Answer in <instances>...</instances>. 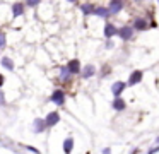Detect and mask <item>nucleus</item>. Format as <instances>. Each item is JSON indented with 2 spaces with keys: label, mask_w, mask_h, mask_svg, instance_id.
Wrapping results in <instances>:
<instances>
[{
  "label": "nucleus",
  "mask_w": 159,
  "mask_h": 154,
  "mask_svg": "<svg viewBox=\"0 0 159 154\" xmlns=\"http://www.w3.org/2000/svg\"><path fill=\"white\" fill-rule=\"evenodd\" d=\"M50 101L58 105V106L65 105V92H63L62 89H55V91L52 92V96H50Z\"/></svg>",
  "instance_id": "1"
},
{
  "label": "nucleus",
  "mask_w": 159,
  "mask_h": 154,
  "mask_svg": "<svg viewBox=\"0 0 159 154\" xmlns=\"http://www.w3.org/2000/svg\"><path fill=\"white\" fill-rule=\"evenodd\" d=\"M116 34L123 41H128V40H132V36H134V27H132V26H121L120 29H118Z\"/></svg>",
  "instance_id": "2"
},
{
  "label": "nucleus",
  "mask_w": 159,
  "mask_h": 154,
  "mask_svg": "<svg viewBox=\"0 0 159 154\" xmlns=\"http://www.w3.org/2000/svg\"><path fill=\"white\" fill-rule=\"evenodd\" d=\"M45 122V127L46 128H50V127H53V125H57V123L60 122V115L57 111H52V113H48L46 115V118L43 120Z\"/></svg>",
  "instance_id": "3"
},
{
  "label": "nucleus",
  "mask_w": 159,
  "mask_h": 154,
  "mask_svg": "<svg viewBox=\"0 0 159 154\" xmlns=\"http://www.w3.org/2000/svg\"><path fill=\"white\" fill-rule=\"evenodd\" d=\"M67 70H69V74H70V75H74V74H80V63H79V60H77V58L70 60L69 63H67Z\"/></svg>",
  "instance_id": "4"
},
{
  "label": "nucleus",
  "mask_w": 159,
  "mask_h": 154,
  "mask_svg": "<svg viewBox=\"0 0 159 154\" xmlns=\"http://www.w3.org/2000/svg\"><path fill=\"white\" fill-rule=\"evenodd\" d=\"M142 77H144V72H142V70H134L130 74V79H128V86L139 84V82L142 81Z\"/></svg>",
  "instance_id": "5"
},
{
  "label": "nucleus",
  "mask_w": 159,
  "mask_h": 154,
  "mask_svg": "<svg viewBox=\"0 0 159 154\" xmlns=\"http://www.w3.org/2000/svg\"><path fill=\"white\" fill-rule=\"evenodd\" d=\"M125 87H127V84H125V82H121V81H116L113 86H111V92H113V94L116 96V98H120V94L125 91Z\"/></svg>",
  "instance_id": "6"
},
{
  "label": "nucleus",
  "mask_w": 159,
  "mask_h": 154,
  "mask_svg": "<svg viewBox=\"0 0 159 154\" xmlns=\"http://www.w3.org/2000/svg\"><path fill=\"white\" fill-rule=\"evenodd\" d=\"M45 122H43V118H36L34 122H33V132H36V133H41V132H45Z\"/></svg>",
  "instance_id": "7"
},
{
  "label": "nucleus",
  "mask_w": 159,
  "mask_h": 154,
  "mask_svg": "<svg viewBox=\"0 0 159 154\" xmlns=\"http://www.w3.org/2000/svg\"><path fill=\"white\" fill-rule=\"evenodd\" d=\"M118 33V29L115 27V24H111V22H106V26H104V36L110 40V38H113L115 34Z\"/></svg>",
  "instance_id": "8"
},
{
  "label": "nucleus",
  "mask_w": 159,
  "mask_h": 154,
  "mask_svg": "<svg viewBox=\"0 0 159 154\" xmlns=\"http://www.w3.org/2000/svg\"><path fill=\"white\" fill-rule=\"evenodd\" d=\"M80 74H82L84 79H89V77H93V75L96 74V67L89 63V65H86V67L82 68V72H80Z\"/></svg>",
  "instance_id": "9"
},
{
  "label": "nucleus",
  "mask_w": 159,
  "mask_h": 154,
  "mask_svg": "<svg viewBox=\"0 0 159 154\" xmlns=\"http://www.w3.org/2000/svg\"><path fill=\"white\" fill-rule=\"evenodd\" d=\"M149 27V22L145 19H135V22H134V29H137V31H145Z\"/></svg>",
  "instance_id": "10"
},
{
  "label": "nucleus",
  "mask_w": 159,
  "mask_h": 154,
  "mask_svg": "<svg viewBox=\"0 0 159 154\" xmlns=\"http://www.w3.org/2000/svg\"><path fill=\"white\" fill-rule=\"evenodd\" d=\"M123 9V2H111L110 7H108V12L110 14H118Z\"/></svg>",
  "instance_id": "11"
},
{
  "label": "nucleus",
  "mask_w": 159,
  "mask_h": 154,
  "mask_svg": "<svg viewBox=\"0 0 159 154\" xmlns=\"http://www.w3.org/2000/svg\"><path fill=\"white\" fill-rule=\"evenodd\" d=\"M72 147H74V137H67V139L63 140V152L70 154L72 152Z\"/></svg>",
  "instance_id": "12"
},
{
  "label": "nucleus",
  "mask_w": 159,
  "mask_h": 154,
  "mask_svg": "<svg viewBox=\"0 0 159 154\" xmlns=\"http://www.w3.org/2000/svg\"><path fill=\"white\" fill-rule=\"evenodd\" d=\"M24 3H14L12 5V16L14 17H17V16H22L24 14Z\"/></svg>",
  "instance_id": "13"
},
{
  "label": "nucleus",
  "mask_w": 159,
  "mask_h": 154,
  "mask_svg": "<svg viewBox=\"0 0 159 154\" xmlns=\"http://www.w3.org/2000/svg\"><path fill=\"white\" fill-rule=\"evenodd\" d=\"M0 65H2L4 68H7V70H11V72L14 70V62H12L9 57H2V60H0Z\"/></svg>",
  "instance_id": "14"
},
{
  "label": "nucleus",
  "mask_w": 159,
  "mask_h": 154,
  "mask_svg": "<svg viewBox=\"0 0 159 154\" xmlns=\"http://www.w3.org/2000/svg\"><path fill=\"white\" fill-rule=\"evenodd\" d=\"M113 108L116 110V111H121V110H125V101L121 98H115L113 101Z\"/></svg>",
  "instance_id": "15"
},
{
  "label": "nucleus",
  "mask_w": 159,
  "mask_h": 154,
  "mask_svg": "<svg viewBox=\"0 0 159 154\" xmlns=\"http://www.w3.org/2000/svg\"><path fill=\"white\" fill-rule=\"evenodd\" d=\"M94 14L99 16V17H108L110 16V12H108L106 7H96V9H94Z\"/></svg>",
  "instance_id": "16"
},
{
  "label": "nucleus",
  "mask_w": 159,
  "mask_h": 154,
  "mask_svg": "<svg viewBox=\"0 0 159 154\" xmlns=\"http://www.w3.org/2000/svg\"><path fill=\"white\" fill-rule=\"evenodd\" d=\"M80 9H82V12H84V14H94V9H96V7L91 5V3H84V5L80 7Z\"/></svg>",
  "instance_id": "17"
},
{
  "label": "nucleus",
  "mask_w": 159,
  "mask_h": 154,
  "mask_svg": "<svg viewBox=\"0 0 159 154\" xmlns=\"http://www.w3.org/2000/svg\"><path fill=\"white\" fill-rule=\"evenodd\" d=\"M69 77H70V74H69V70H67V67H62V68H60V79L67 81Z\"/></svg>",
  "instance_id": "18"
},
{
  "label": "nucleus",
  "mask_w": 159,
  "mask_h": 154,
  "mask_svg": "<svg viewBox=\"0 0 159 154\" xmlns=\"http://www.w3.org/2000/svg\"><path fill=\"white\" fill-rule=\"evenodd\" d=\"M5 43H7V38H5L4 33H0V48L5 46Z\"/></svg>",
  "instance_id": "19"
},
{
  "label": "nucleus",
  "mask_w": 159,
  "mask_h": 154,
  "mask_svg": "<svg viewBox=\"0 0 159 154\" xmlns=\"http://www.w3.org/2000/svg\"><path fill=\"white\" fill-rule=\"evenodd\" d=\"M5 105V96H4V91H0V106Z\"/></svg>",
  "instance_id": "20"
},
{
  "label": "nucleus",
  "mask_w": 159,
  "mask_h": 154,
  "mask_svg": "<svg viewBox=\"0 0 159 154\" xmlns=\"http://www.w3.org/2000/svg\"><path fill=\"white\" fill-rule=\"evenodd\" d=\"M38 3H39V2H36V0H34V2H28V3H24V5H29V7H36V5H38Z\"/></svg>",
  "instance_id": "21"
},
{
  "label": "nucleus",
  "mask_w": 159,
  "mask_h": 154,
  "mask_svg": "<svg viewBox=\"0 0 159 154\" xmlns=\"http://www.w3.org/2000/svg\"><path fill=\"white\" fill-rule=\"evenodd\" d=\"M4 82H5V77L2 74H0V87H2V86H4Z\"/></svg>",
  "instance_id": "22"
},
{
  "label": "nucleus",
  "mask_w": 159,
  "mask_h": 154,
  "mask_svg": "<svg viewBox=\"0 0 159 154\" xmlns=\"http://www.w3.org/2000/svg\"><path fill=\"white\" fill-rule=\"evenodd\" d=\"M103 154H111V149H110V147H106V149H103Z\"/></svg>",
  "instance_id": "23"
},
{
  "label": "nucleus",
  "mask_w": 159,
  "mask_h": 154,
  "mask_svg": "<svg viewBox=\"0 0 159 154\" xmlns=\"http://www.w3.org/2000/svg\"><path fill=\"white\" fill-rule=\"evenodd\" d=\"M156 142H157V144H159V137H157V139H156Z\"/></svg>",
  "instance_id": "24"
}]
</instances>
